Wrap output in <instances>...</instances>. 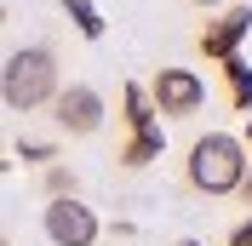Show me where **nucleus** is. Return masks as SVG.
Wrapping results in <instances>:
<instances>
[{"mask_svg":"<svg viewBox=\"0 0 252 246\" xmlns=\"http://www.w3.org/2000/svg\"><path fill=\"white\" fill-rule=\"evenodd\" d=\"M247 149H241V138H229V132H206V138L189 143V160H184V184L195 189V195H235L241 178H247Z\"/></svg>","mask_w":252,"mask_h":246,"instance_id":"1","label":"nucleus"},{"mask_svg":"<svg viewBox=\"0 0 252 246\" xmlns=\"http://www.w3.org/2000/svg\"><path fill=\"white\" fill-rule=\"evenodd\" d=\"M63 86H58V58H52V46H23L6 58V69H0V103L12 109V115H29V109L52 103Z\"/></svg>","mask_w":252,"mask_h":246,"instance_id":"2","label":"nucleus"},{"mask_svg":"<svg viewBox=\"0 0 252 246\" xmlns=\"http://www.w3.org/2000/svg\"><path fill=\"white\" fill-rule=\"evenodd\" d=\"M52 121L63 138H97L103 132V92L97 86H63L52 97Z\"/></svg>","mask_w":252,"mask_h":246,"instance_id":"3","label":"nucleus"},{"mask_svg":"<svg viewBox=\"0 0 252 246\" xmlns=\"http://www.w3.org/2000/svg\"><path fill=\"white\" fill-rule=\"evenodd\" d=\"M46 241L52 246H92L97 241V217L92 206H80V195H46Z\"/></svg>","mask_w":252,"mask_h":246,"instance_id":"4","label":"nucleus"},{"mask_svg":"<svg viewBox=\"0 0 252 246\" xmlns=\"http://www.w3.org/2000/svg\"><path fill=\"white\" fill-rule=\"evenodd\" d=\"M149 97H155V109L166 121H184V115H201L206 80L195 75V69H160V75L149 80Z\"/></svg>","mask_w":252,"mask_h":246,"instance_id":"5","label":"nucleus"},{"mask_svg":"<svg viewBox=\"0 0 252 246\" xmlns=\"http://www.w3.org/2000/svg\"><path fill=\"white\" fill-rule=\"evenodd\" d=\"M252 34V6H229V12L201 34V52L206 58H235V46Z\"/></svg>","mask_w":252,"mask_h":246,"instance_id":"6","label":"nucleus"},{"mask_svg":"<svg viewBox=\"0 0 252 246\" xmlns=\"http://www.w3.org/2000/svg\"><path fill=\"white\" fill-rule=\"evenodd\" d=\"M149 160H160V126H132V138H126V149H121V166L143 172Z\"/></svg>","mask_w":252,"mask_h":246,"instance_id":"7","label":"nucleus"},{"mask_svg":"<svg viewBox=\"0 0 252 246\" xmlns=\"http://www.w3.org/2000/svg\"><path fill=\"white\" fill-rule=\"evenodd\" d=\"M223 80H229V103L235 109H252V69L241 58H223Z\"/></svg>","mask_w":252,"mask_h":246,"instance_id":"8","label":"nucleus"},{"mask_svg":"<svg viewBox=\"0 0 252 246\" xmlns=\"http://www.w3.org/2000/svg\"><path fill=\"white\" fill-rule=\"evenodd\" d=\"M63 12H69V23H75L80 34H86V40H97V34H103V12H97L92 0H58Z\"/></svg>","mask_w":252,"mask_h":246,"instance_id":"9","label":"nucleus"},{"mask_svg":"<svg viewBox=\"0 0 252 246\" xmlns=\"http://www.w3.org/2000/svg\"><path fill=\"white\" fill-rule=\"evenodd\" d=\"M46 195H80V178L69 166H46Z\"/></svg>","mask_w":252,"mask_h":246,"instance_id":"10","label":"nucleus"},{"mask_svg":"<svg viewBox=\"0 0 252 246\" xmlns=\"http://www.w3.org/2000/svg\"><path fill=\"white\" fill-rule=\"evenodd\" d=\"M17 154H23V160H52L58 149H52V143H17Z\"/></svg>","mask_w":252,"mask_h":246,"instance_id":"11","label":"nucleus"},{"mask_svg":"<svg viewBox=\"0 0 252 246\" xmlns=\"http://www.w3.org/2000/svg\"><path fill=\"white\" fill-rule=\"evenodd\" d=\"M229 246H252V217H241L235 229H229Z\"/></svg>","mask_w":252,"mask_h":246,"instance_id":"12","label":"nucleus"},{"mask_svg":"<svg viewBox=\"0 0 252 246\" xmlns=\"http://www.w3.org/2000/svg\"><path fill=\"white\" fill-rule=\"evenodd\" d=\"M235 195H241V206L252 212V166H247V178H241V189H235Z\"/></svg>","mask_w":252,"mask_h":246,"instance_id":"13","label":"nucleus"},{"mask_svg":"<svg viewBox=\"0 0 252 246\" xmlns=\"http://www.w3.org/2000/svg\"><path fill=\"white\" fill-rule=\"evenodd\" d=\"M195 6H223V0H195Z\"/></svg>","mask_w":252,"mask_h":246,"instance_id":"14","label":"nucleus"},{"mask_svg":"<svg viewBox=\"0 0 252 246\" xmlns=\"http://www.w3.org/2000/svg\"><path fill=\"white\" fill-rule=\"evenodd\" d=\"M178 246H201V241H178Z\"/></svg>","mask_w":252,"mask_h":246,"instance_id":"15","label":"nucleus"},{"mask_svg":"<svg viewBox=\"0 0 252 246\" xmlns=\"http://www.w3.org/2000/svg\"><path fill=\"white\" fill-rule=\"evenodd\" d=\"M247 143H252V126H247Z\"/></svg>","mask_w":252,"mask_h":246,"instance_id":"16","label":"nucleus"}]
</instances>
